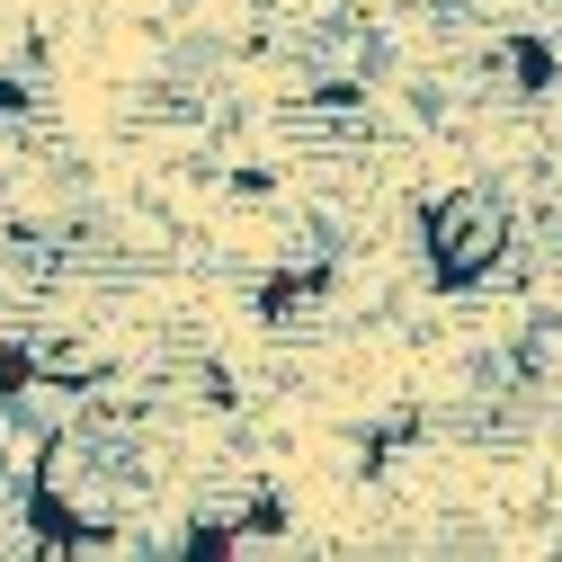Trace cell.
<instances>
[{
  "mask_svg": "<svg viewBox=\"0 0 562 562\" xmlns=\"http://www.w3.org/2000/svg\"><path fill=\"white\" fill-rule=\"evenodd\" d=\"M419 250H429V286L438 295H473L482 277H501L518 250V215L501 188H447L419 215Z\"/></svg>",
  "mask_w": 562,
  "mask_h": 562,
  "instance_id": "cell-1",
  "label": "cell"
}]
</instances>
